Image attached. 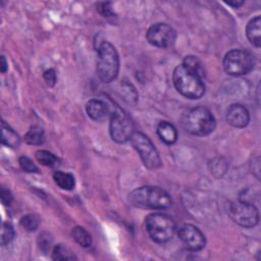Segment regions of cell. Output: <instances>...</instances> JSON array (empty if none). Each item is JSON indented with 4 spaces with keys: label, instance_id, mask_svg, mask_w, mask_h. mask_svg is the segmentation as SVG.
<instances>
[{
    "label": "cell",
    "instance_id": "obj_18",
    "mask_svg": "<svg viewBox=\"0 0 261 261\" xmlns=\"http://www.w3.org/2000/svg\"><path fill=\"white\" fill-rule=\"evenodd\" d=\"M24 141L29 145H42L45 141L44 129L38 125L31 126L24 135Z\"/></svg>",
    "mask_w": 261,
    "mask_h": 261
},
{
    "label": "cell",
    "instance_id": "obj_26",
    "mask_svg": "<svg viewBox=\"0 0 261 261\" xmlns=\"http://www.w3.org/2000/svg\"><path fill=\"white\" fill-rule=\"evenodd\" d=\"M97 10L105 17H111L114 15L112 5L110 2H99L96 4Z\"/></svg>",
    "mask_w": 261,
    "mask_h": 261
},
{
    "label": "cell",
    "instance_id": "obj_15",
    "mask_svg": "<svg viewBox=\"0 0 261 261\" xmlns=\"http://www.w3.org/2000/svg\"><path fill=\"white\" fill-rule=\"evenodd\" d=\"M157 135L160 140L167 145H172L177 139L176 128L168 121L159 122V124L157 125Z\"/></svg>",
    "mask_w": 261,
    "mask_h": 261
},
{
    "label": "cell",
    "instance_id": "obj_8",
    "mask_svg": "<svg viewBox=\"0 0 261 261\" xmlns=\"http://www.w3.org/2000/svg\"><path fill=\"white\" fill-rule=\"evenodd\" d=\"M230 218L241 226L253 227L259 222V212L251 202L241 201L231 203L228 208Z\"/></svg>",
    "mask_w": 261,
    "mask_h": 261
},
{
    "label": "cell",
    "instance_id": "obj_7",
    "mask_svg": "<svg viewBox=\"0 0 261 261\" xmlns=\"http://www.w3.org/2000/svg\"><path fill=\"white\" fill-rule=\"evenodd\" d=\"M130 141L146 167L154 169L160 166L161 159L159 153L146 135L140 132H135L130 138Z\"/></svg>",
    "mask_w": 261,
    "mask_h": 261
},
{
    "label": "cell",
    "instance_id": "obj_5",
    "mask_svg": "<svg viewBox=\"0 0 261 261\" xmlns=\"http://www.w3.org/2000/svg\"><path fill=\"white\" fill-rule=\"evenodd\" d=\"M146 229L149 237L156 243L168 242L174 234L175 222L165 213H152L146 217Z\"/></svg>",
    "mask_w": 261,
    "mask_h": 261
},
{
    "label": "cell",
    "instance_id": "obj_12",
    "mask_svg": "<svg viewBox=\"0 0 261 261\" xmlns=\"http://www.w3.org/2000/svg\"><path fill=\"white\" fill-rule=\"evenodd\" d=\"M226 121L234 127H245L250 121L249 111L241 104H231L226 111Z\"/></svg>",
    "mask_w": 261,
    "mask_h": 261
},
{
    "label": "cell",
    "instance_id": "obj_31",
    "mask_svg": "<svg viewBox=\"0 0 261 261\" xmlns=\"http://www.w3.org/2000/svg\"><path fill=\"white\" fill-rule=\"evenodd\" d=\"M227 5H230L232 7H239L244 4V1H226L225 2Z\"/></svg>",
    "mask_w": 261,
    "mask_h": 261
},
{
    "label": "cell",
    "instance_id": "obj_2",
    "mask_svg": "<svg viewBox=\"0 0 261 261\" xmlns=\"http://www.w3.org/2000/svg\"><path fill=\"white\" fill-rule=\"evenodd\" d=\"M182 127L194 136H207L215 128L216 121L211 111L204 106H197L187 110L181 116Z\"/></svg>",
    "mask_w": 261,
    "mask_h": 261
},
{
    "label": "cell",
    "instance_id": "obj_27",
    "mask_svg": "<svg viewBox=\"0 0 261 261\" xmlns=\"http://www.w3.org/2000/svg\"><path fill=\"white\" fill-rule=\"evenodd\" d=\"M43 79L46 82L47 86L53 87L56 83V72H55V70L52 69V68H49V69L45 70L44 73H43Z\"/></svg>",
    "mask_w": 261,
    "mask_h": 261
},
{
    "label": "cell",
    "instance_id": "obj_9",
    "mask_svg": "<svg viewBox=\"0 0 261 261\" xmlns=\"http://www.w3.org/2000/svg\"><path fill=\"white\" fill-rule=\"evenodd\" d=\"M109 132L112 140L117 143L127 142L135 133L130 118L119 109L114 111L110 116Z\"/></svg>",
    "mask_w": 261,
    "mask_h": 261
},
{
    "label": "cell",
    "instance_id": "obj_21",
    "mask_svg": "<svg viewBox=\"0 0 261 261\" xmlns=\"http://www.w3.org/2000/svg\"><path fill=\"white\" fill-rule=\"evenodd\" d=\"M52 259L53 260H73L76 257L73 253L62 244L56 245L52 250Z\"/></svg>",
    "mask_w": 261,
    "mask_h": 261
},
{
    "label": "cell",
    "instance_id": "obj_29",
    "mask_svg": "<svg viewBox=\"0 0 261 261\" xmlns=\"http://www.w3.org/2000/svg\"><path fill=\"white\" fill-rule=\"evenodd\" d=\"M40 247L43 251H48L51 247V243H52V240L49 238V236L47 237H44V234L40 236Z\"/></svg>",
    "mask_w": 261,
    "mask_h": 261
},
{
    "label": "cell",
    "instance_id": "obj_20",
    "mask_svg": "<svg viewBox=\"0 0 261 261\" xmlns=\"http://www.w3.org/2000/svg\"><path fill=\"white\" fill-rule=\"evenodd\" d=\"M72 238L75 240V242L84 247L89 248L92 245V238L91 234L82 226H75L72 228Z\"/></svg>",
    "mask_w": 261,
    "mask_h": 261
},
{
    "label": "cell",
    "instance_id": "obj_24",
    "mask_svg": "<svg viewBox=\"0 0 261 261\" xmlns=\"http://www.w3.org/2000/svg\"><path fill=\"white\" fill-rule=\"evenodd\" d=\"M13 238H14L13 226L10 223L4 222L1 228V245L2 246L8 245Z\"/></svg>",
    "mask_w": 261,
    "mask_h": 261
},
{
    "label": "cell",
    "instance_id": "obj_13",
    "mask_svg": "<svg viewBox=\"0 0 261 261\" xmlns=\"http://www.w3.org/2000/svg\"><path fill=\"white\" fill-rule=\"evenodd\" d=\"M86 111L89 117L96 121H103L112 114L107 103L99 99L90 100L86 104Z\"/></svg>",
    "mask_w": 261,
    "mask_h": 261
},
{
    "label": "cell",
    "instance_id": "obj_25",
    "mask_svg": "<svg viewBox=\"0 0 261 261\" xmlns=\"http://www.w3.org/2000/svg\"><path fill=\"white\" fill-rule=\"evenodd\" d=\"M18 163H19V166L21 167V169L24 170L25 172H38L39 171L38 167L33 162V160L27 156L19 157Z\"/></svg>",
    "mask_w": 261,
    "mask_h": 261
},
{
    "label": "cell",
    "instance_id": "obj_16",
    "mask_svg": "<svg viewBox=\"0 0 261 261\" xmlns=\"http://www.w3.org/2000/svg\"><path fill=\"white\" fill-rule=\"evenodd\" d=\"M1 128H2V136H1L2 144L10 148H17L20 144L19 136L9 125H7L5 121H2Z\"/></svg>",
    "mask_w": 261,
    "mask_h": 261
},
{
    "label": "cell",
    "instance_id": "obj_4",
    "mask_svg": "<svg viewBox=\"0 0 261 261\" xmlns=\"http://www.w3.org/2000/svg\"><path fill=\"white\" fill-rule=\"evenodd\" d=\"M119 71V56L115 47L109 42H102L98 47L97 73L99 77L110 83L116 79Z\"/></svg>",
    "mask_w": 261,
    "mask_h": 261
},
{
    "label": "cell",
    "instance_id": "obj_22",
    "mask_svg": "<svg viewBox=\"0 0 261 261\" xmlns=\"http://www.w3.org/2000/svg\"><path fill=\"white\" fill-rule=\"evenodd\" d=\"M182 64L185 66H187L188 68H190L191 70H193L196 73H198L200 76H202V77L205 76L204 67H203L201 61L196 56H192V55L186 56V58L184 59Z\"/></svg>",
    "mask_w": 261,
    "mask_h": 261
},
{
    "label": "cell",
    "instance_id": "obj_30",
    "mask_svg": "<svg viewBox=\"0 0 261 261\" xmlns=\"http://www.w3.org/2000/svg\"><path fill=\"white\" fill-rule=\"evenodd\" d=\"M6 70H7V62H6L5 57L2 55L1 56V72L4 73V72H6Z\"/></svg>",
    "mask_w": 261,
    "mask_h": 261
},
{
    "label": "cell",
    "instance_id": "obj_11",
    "mask_svg": "<svg viewBox=\"0 0 261 261\" xmlns=\"http://www.w3.org/2000/svg\"><path fill=\"white\" fill-rule=\"evenodd\" d=\"M177 234L182 245L190 251H200L205 247V236L193 224H184Z\"/></svg>",
    "mask_w": 261,
    "mask_h": 261
},
{
    "label": "cell",
    "instance_id": "obj_3",
    "mask_svg": "<svg viewBox=\"0 0 261 261\" xmlns=\"http://www.w3.org/2000/svg\"><path fill=\"white\" fill-rule=\"evenodd\" d=\"M172 79L176 90L186 98L199 99L205 93L203 77L182 63L174 68Z\"/></svg>",
    "mask_w": 261,
    "mask_h": 261
},
{
    "label": "cell",
    "instance_id": "obj_6",
    "mask_svg": "<svg viewBox=\"0 0 261 261\" xmlns=\"http://www.w3.org/2000/svg\"><path fill=\"white\" fill-rule=\"evenodd\" d=\"M254 63L253 55L250 52L241 49L228 51L222 62L224 71L233 76L247 74L253 69Z\"/></svg>",
    "mask_w": 261,
    "mask_h": 261
},
{
    "label": "cell",
    "instance_id": "obj_28",
    "mask_svg": "<svg viewBox=\"0 0 261 261\" xmlns=\"http://www.w3.org/2000/svg\"><path fill=\"white\" fill-rule=\"evenodd\" d=\"M12 195H11V193H10V191L9 190H6L5 188H2V190H1V201H2V203L5 205V206H9L10 204H11V202H12Z\"/></svg>",
    "mask_w": 261,
    "mask_h": 261
},
{
    "label": "cell",
    "instance_id": "obj_1",
    "mask_svg": "<svg viewBox=\"0 0 261 261\" xmlns=\"http://www.w3.org/2000/svg\"><path fill=\"white\" fill-rule=\"evenodd\" d=\"M128 201L141 208L163 210L171 207L172 199L170 195L159 187L145 186L132 191L128 195Z\"/></svg>",
    "mask_w": 261,
    "mask_h": 261
},
{
    "label": "cell",
    "instance_id": "obj_17",
    "mask_svg": "<svg viewBox=\"0 0 261 261\" xmlns=\"http://www.w3.org/2000/svg\"><path fill=\"white\" fill-rule=\"evenodd\" d=\"M53 179L60 189L66 190V191L72 190L75 185V180L72 174L68 172H63L60 170H57L53 173Z\"/></svg>",
    "mask_w": 261,
    "mask_h": 261
},
{
    "label": "cell",
    "instance_id": "obj_23",
    "mask_svg": "<svg viewBox=\"0 0 261 261\" xmlns=\"http://www.w3.org/2000/svg\"><path fill=\"white\" fill-rule=\"evenodd\" d=\"M20 225L28 231H34L40 224V218L36 214H27L20 218Z\"/></svg>",
    "mask_w": 261,
    "mask_h": 261
},
{
    "label": "cell",
    "instance_id": "obj_19",
    "mask_svg": "<svg viewBox=\"0 0 261 261\" xmlns=\"http://www.w3.org/2000/svg\"><path fill=\"white\" fill-rule=\"evenodd\" d=\"M35 157L39 163L47 167H57L60 164L59 159L53 153L47 150H38Z\"/></svg>",
    "mask_w": 261,
    "mask_h": 261
},
{
    "label": "cell",
    "instance_id": "obj_10",
    "mask_svg": "<svg viewBox=\"0 0 261 261\" xmlns=\"http://www.w3.org/2000/svg\"><path fill=\"white\" fill-rule=\"evenodd\" d=\"M146 39L155 47L168 48L174 44L176 33L169 24L159 22L149 28L146 33Z\"/></svg>",
    "mask_w": 261,
    "mask_h": 261
},
{
    "label": "cell",
    "instance_id": "obj_14",
    "mask_svg": "<svg viewBox=\"0 0 261 261\" xmlns=\"http://www.w3.org/2000/svg\"><path fill=\"white\" fill-rule=\"evenodd\" d=\"M246 34L250 43L259 48L261 45V18L259 15L248 22Z\"/></svg>",
    "mask_w": 261,
    "mask_h": 261
}]
</instances>
